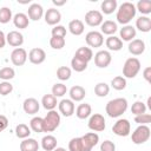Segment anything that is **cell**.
I'll return each mask as SVG.
<instances>
[{"label": "cell", "mask_w": 151, "mask_h": 151, "mask_svg": "<svg viewBox=\"0 0 151 151\" xmlns=\"http://www.w3.org/2000/svg\"><path fill=\"white\" fill-rule=\"evenodd\" d=\"M100 8L104 14H112L118 8L117 0H104L100 5Z\"/></svg>", "instance_id": "1f68e13d"}, {"label": "cell", "mask_w": 151, "mask_h": 151, "mask_svg": "<svg viewBox=\"0 0 151 151\" xmlns=\"http://www.w3.org/2000/svg\"><path fill=\"white\" fill-rule=\"evenodd\" d=\"M100 29H101V34H106V35H113L117 29H118V26H117V22L112 21V20H106V21H103V24L100 25Z\"/></svg>", "instance_id": "484cf974"}, {"label": "cell", "mask_w": 151, "mask_h": 151, "mask_svg": "<svg viewBox=\"0 0 151 151\" xmlns=\"http://www.w3.org/2000/svg\"><path fill=\"white\" fill-rule=\"evenodd\" d=\"M83 145H84V151H91L99 142V136L96 132H88L85 133L81 137Z\"/></svg>", "instance_id": "7c38bea8"}, {"label": "cell", "mask_w": 151, "mask_h": 151, "mask_svg": "<svg viewBox=\"0 0 151 151\" xmlns=\"http://www.w3.org/2000/svg\"><path fill=\"white\" fill-rule=\"evenodd\" d=\"M74 57L78 58V59H80V60H83V61H85V63H88L93 58V52H92V50L90 47L83 46V47H79L76 51Z\"/></svg>", "instance_id": "cb8c5ba5"}, {"label": "cell", "mask_w": 151, "mask_h": 151, "mask_svg": "<svg viewBox=\"0 0 151 151\" xmlns=\"http://www.w3.org/2000/svg\"><path fill=\"white\" fill-rule=\"evenodd\" d=\"M29 129L37 133L44 132V118L41 117H33L29 122Z\"/></svg>", "instance_id": "d6a6232c"}, {"label": "cell", "mask_w": 151, "mask_h": 151, "mask_svg": "<svg viewBox=\"0 0 151 151\" xmlns=\"http://www.w3.org/2000/svg\"><path fill=\"white\" fill-rule=\"evenodd\" d=\"M58 107H59V112L64 117H71L76 111L74 103L71 99H61L58 103Z\"/></svg>", "instance_id": "5bb4252c"}, {"label": "cell", "mask_w": 151, "mask_h": 151, "mask_svg": "<svg viewBox=\"0 0 151 151\" xmlns=\"http://www.w3.org/2000/svg\"><path fill=\"white\" fill-rule=\"evenodd\" d=\"M22 109L27 114H35L40 109V103L35 98H27L22 104Z\"/></svg>", "instance_id": "ac0fdd59"}, {"label": "cell", "mask_w": 151, "mask_h": 151, "mask_svg": "<svg viewBox=\"0 0 151 151\" xmlns=\"http://www.w3.org/2000/svg\"><path fill=\"white\" fill-rule=\"evenodd\" d=\"M53 151H66V149H64V147H55Z\"/></svg>", "instance_id": "9f6ffc18"}, {"label": "cell", "mask_w": 151, "mask_h": 151, "mask_svg": "<svg viewBox=\"0 0 151 151\" xmlns=\"http://www.w3.org/2000/svg\"><path fill=\"white\" fill-rule=\"evenodd\" d=\"M44 18H45V21L47 25L57 26L61 20V13L57 8H48L44 13Z\"/></svg>", "instance_id": "4fadbf2b"}, {"label": "cell", "mask_w": 151, "mask_h": 151, "mask_svg": "<svg viewBox=\"0 0 151 151\" xmlns=\"http://www.w3.org/2000/svg\"><path fill=\"white\" fill-rule=\"evenodd\" d=\"M60 124V114L55 110H51L44 117V132H53Z\"/></svg>", "instance_id": "277c9868"}, {"label": "cell", "mask_w": 151, "mask_h": 151, "mask_svg": "<svg viewBox=\"0 0 151 151\" xmlns=\"http://www.w3.org/2000/svg\"><path fill=\"white\" fill-rule=\"evenodd\" d=\"M71 66H72V70L73 71H76V72H83V71L86 70L87 63H85V61H83V60L73 57L72 60H71Z\"/></svg>", "instance_id": "f35d334b"}, {"label": "cell", "mask_w": 151, "mask_h": 151, "mask_svg": "<svg viewBox=\"0 0 151 151\" xmlns=\"http://www.w3.org/2000/svg\"><path fill=\"white\" fill-rule=\"evenodd\" d=\"M100 151H116V145L111 140H104L100 144Z\"/></svg>", "instance_id": "681fc988"}, {"label": "cell", "mask_w": 151, "mask_h": 151, "mask_svg": "<svg viewBox=\"0 0 151 151\" xmlns=\"http://www.w3.org/2000/svg\"><path fill=\"white\" fill-rule=\"evenodd\" d=\"M44 15V8L41 5L34 2V4H31L28 9H27V17L28 19L33 20V21H38L42 18Z\"/></svg>", "instance_id": "2e32d148"}, {"label": "cell", "mask_w": 151, "mask_h": 151, "mask_svg": "<svg viewBox=\"0 0 151 151\" xmlns=\"http://www.w3.org/2000/svg\"><path fill=\"white\" fill-rule=\"evenodd\" d=\"M66 28L63 26V25H57L52 28V37H61V38H65L66 37Z\"/></svg>", "instance_id": "7dc6e473"}, {"label": "cell", "mask_w": 151, "mask_h": 151, "mask_svg": "<svg viewBox=\"0 0 151 151\" xmlns=\"http://www.w3.org/2000/svg\"><path fill=\"white\" fill-rule=\"evenodd\" d=\"M105 44L110 51H120L123 48V41L120 40V38L114 37V35H110L106 39Z\"/></svg>", "instance_id": "f1b7e54d"}, {"label": "cell", "mask_w": 151, "mask_h": 151, "mask_svg": "<svg viewBox=\"0 0 151 151\" xmlns=\"http://www.w3.org/2000/svg\"><path fill=\"white\" fill-rule=\"evenodd\" d=\"M92 113V107L90 104L87 103H84V104H80L78 105V107L76 109V116L79 118V119H86L91 116Z\"/></svg>", "instance_id": "83f0119b"}, {"label": "cell", "mask_w": 151, "mask_h": 151, "mask_svg": "<svg viewBox=\"0 0 151 151\" xmlns=\"http://www.w3.org/2000/svg\"><path fill=\"white\" fill-rule=\"evenodd\" d=\"M85 41L90 47H100L104 44V37L98 31H91L85 35Z\"/></svg>", "instance_id": "30bf717a"}, {"label": "cell", "mask_w": 151, "mask_h": 151, "mask_svg": "<svg viewBox=\"0 0 151 151\" xmlns=\"http://www.w3.org/2000/svg\"><path fill=\"white\" fill-rule=\"evenodd\" d=\"M46 59V53L42 48L40 47H35V48H32L28 53V60L34 64V65H39V64H42Z\"/></svg>", "instance_id": "9a60e30c"}, {"label": "cell", "mask_w": 151, "mask_h": 151, "mask_svg": "<svg viewBox=\"0 0 151 151\" xmlns=\"http://www.w3.org/2000/svg\"><path fill=\"white\" fill-rule=\"evenodd\" d=\"M5 45H6V35L2 31H0V48L5 47Z\"/></svg>", "instance_id": "f5cc1de1"}, {"label": "cell", "mask_w": 151, "mask_h": 151, "mask_svg": "<svg viewBox=\"0 0 151 151\" xmlns=\"http://www.w3.org/2000/svg\"><path fill=\"white\" fill-rule=\"evenodd\" d=\"M111 86L117 91H122L126 87V79L123 76H117L111 80Z\"/></svg>", "instance_id": "8d00e7d4"}, {"label": "cell", "mask_w": 151, "mask_h": 151, "mask_svg": "<svg viewBox=\"0 0 151 151\" xmlns=\"http://www.w3.org/2000/svg\"><path fill=\"white\" fill-rule=\"evenodd\" d=\"M140 71V61L134 58L131 57L129 59H126L124 66H123V77L126 78H134Z\"/></svg>", "instance_id": "3957f363"}, {"label": "cell", "mask_w": 151, "mask_h": 151, "mask_svg": "<svg viewBox=\"0 0 151 151\" xmlns=\"http://www.w3.org/2000/svg\"><path fill=\"white\" fill-rule=\"evenodd\" d=\"M151 136V130L147 125H139L131 134V139H132V143L136 144V145H140V144H144L145 142L149 140Z\"/></svg>", "instance_id": "5b68a950"}, {"label": "cell", "mask_w": 151, "mask_h": 151, "mask_svg": "<svg viewBox=\"0 0 151 151\" xmlns=\"http://www.w3.org/2000/svg\"><path fill=\"white\" fill-rule=\"evenodd\" d=\"M65 38H61V37H52L50 39V46L53 48V50H61L64 46H65Z\"/></svg>", "instance_id": "ee69618b"}, {"label": "cell", "mask_w": 151, "mask_h": 151, "mask_svg": "<svg viewBox=\"0 0 151 151\" xmlns=\"http://www.w3.org/2000/svg\"><path fill=\"white\" fill-rule=\"evenodd\" d=\"M84 29H85L84 22L81 20H79V19H73L68 24V31L73 35H80V34H83L84 33Z\"/></svg>", "instance_id": "d4e9b609"}, {"label": "cell", "mask_w": 151, "mask_h": 151, "mask_svg": "<svg viewBox=\"0 0 151 151\" xmlns=\"http://www.w3.org/2000/svg\"><path fill=\"white\" fill-rule=\"evenodd\" d=\"M134 6H136V11L140 12L142 14H144L146 17H147V14L151 13V1L150 0H140Z\"/></svg>", "instance_id": "836d02e7"}, {"label": "cell", "mask_w": 151, "mask_h": 151, "mask_svg": "<svg viewBox=\"0 0 151 151\" xmlns=\"http://www.w3.org/2000/svg\"><path fill=\"white\" fill-rule=\"evenodd\" d=\"M13 24L17 28L19 29H24V28H27L28 27V24H29V19L27 17V14L25 13H17L14 17H13Z\"/></svg>", "instance_id": "7402d4cb"}, {"label": "cell", "mask_w": 151, "mask_h": 151, "mask_svg": "<svg viewBox=\"0 0 151 151\" xmlns=\"http://www.w3.org/2000/svg\"><path fill=\"white\" fill-rule=\"evenodd\" d=\"M15 76V72L12 67H2L0 70V79H2L4 81H8L11 79H13Z\"/></svg>", "instance_id": "7bdbcfd3"}, {"label": "cell", "mask_w": 151, "mask_h": 151, "mask_svg": "<svg viewBox=\"0 0 151 151\" xmlns=\"http://www.w3.org/2000/svg\"><path fill=\"white\" fill-rule=\"evenodd\" d=\"M86 96V91L83 86L80 85H76V86H72L71 90H70V98L71 100L74 103V101H81Z\"/></svg>", "instance_id": "44dd1931"}, {"label": "cell", "mask_w": 151, "mask_h": 151, "mask_svg": "<svg viewBox=\"0 0 151 151\" xmlns=\"http://www.w3.org/2000/svg\"><path fill=\"white\" fill-rule=\"evenodd\" d=\"M143 77H144V79H145L147 83L151 81V67H150V66H147V67L143 71Z\"/></svg>", "instance_id": "816d5d0a"}, {"label": "cell", "mask_w": 151, "mask_h": 151, "mask_svg": "<svg viewBox=\"0 0 151 151\" xmlns=\"http://www.w3.org/2000/svg\"><path fill=\"white\" fill-rule=\"evenodd\" d=\"M146 104H147V105H146V109H150V110H151V98H150V97L147 98V103H146Z\"/></svg>", "instance_id": "11a10c76"}, {"label": "cell", "mask_w": 151, "mask_h": 151, "mask_svg": "<svg viewBox=\"0 0 151 151\" xmlns=\"http://www.w3.org/2000/svg\"><path fill=\"white\" fill-rule=\"evenodd\" d=\"M41 104H42L44 109H46L47 111H51V110H54L57 107L58 101L53 94H45L41 99Z\"/></svg>", "instance_id": "4dcf8cb0"}, {"label": "cell", "mask_w": 151, "mask_h": 151, "mask_svg": "<svg viewBox=\"0 0 151 151\" xmlns=\"http://www.w3.org/2000/svg\"><path fill=\"white\" fill-rule=\"evenodd\" d=\"M68 151H84V145L81 137L72 138L68 143Z\"/></svg>", "instance_id": "74e56055"}, {"label": "cell", "mask_w": 151, "mask_h": 151, "mask_svg": "<svg viewBox=\"0 0 151 151\" xmlns=\"http://www.w3.org/2000/svg\"><path fill=\"white\" fill-rule=\"evenodd\" d=\"M136 6L132 2H123L118 8H117V15L116 19L119 24L122 25H127L134 17H136Z\"/></svg>", "instance_id": "6da1fadb"}, {"label": "cell", "mask_w": 151, "mask_h": 151, "mask_svg": "<svg viewBox=\"0 0 151 151\" xmlns=\"http://www.w3.org/2000/svg\"><path fill=\"white\" fill-rule=\"evenodd\" d=\"M39 144L33 138H26L20 143V151H38Z\"/></svg>", "instance_id": "f546056e"}, {"label": "cell", "mask_w": 151, "mask_h": 151, "mask_svg": "<svg viewBox=\"0 0 151 151\" xmlns=\"http://www.w3.org/2000/svg\"><path fill=\"white\" fill-rule=\"evenodd\" d=\"M111 60H112V57H111V53L109 51L101 50V51H98L94 54V64L99 68L107 67L111 64Z\"/></svg>", "instance_id": "9c48e42d"}, {"label": "cell", "mask_w": 151, "mask_h": 151, "mask_svg": "<svg viewBox=\"0 0 151 151\" xmlns=\"http://www.w3.org/2000/svg\"><path fill=\"white\" fill-rule=\"evenodd\" d=\"M31 134V129L26 124H19L15 127V136L20 139H26Z\"/></svg>", "instance_id": "e575fe53"}, {"label": "cell", "mask_w": 151, "mask_h": 151, "mask_svg": "<svg viewBox=\"0 0 151 151\" xmlns=\"http://www.w3.org/2000/svg\"><path fill=\"white\" fill-rule=\"evenodd\" d=\"M103 13L97 9H91L85 14V22L91 27H97L103 24Z\"/></svg>", "instance_id": "ba28073f"}, {"label": "cell", "mask_w": 151, "mask_h": 151, "mask_svg": "<svg viewBox=\"0 0 151 151\" xmlns=\"http://www.w3.org/2000/svg\"><path fill=\"white\" fill-rule=\"evenodd\" d=\"M66 92H67V87H66V85H64L63 83H57V84H54V85L52 86V94H53L55 98L65 96Z\"/></svg>", "instance_id": "ab89813d"}, {"label": "cell", "mask_w": 151, "mask_h": 151, "mask_svg": "<svg viewBox=\"0 0 151 151\" xmlns=\"http://www.w3.org/2000/svg\"><path fill=\"white\" fill-rule=\"evenodd\" d=\"M71 74H72V71L67 66H60L57 70V78L60 80H68L71 78Z\"/></svg>", "instance_id": "60d3db41"}, {"label": "cell", "mask_w": 151, "mask_h": 151, "mask_svg": "<svg viewBox=\"0 0 151 151\" xmlns=\"http://www.w3.org/2000/svg\"><path fill=\"white\" fill-rule=\"evenodd\" d=\"M13 19L12 11L8 7H1L0 8V24H7Z\"/></svg>", "instance_id": "b9f144b4"}, {"label": "cell", "mask_w": 151, "mask_h": 151, "mask_svg": "<svg viewBox=\"0 0 151 151\" xmlns=\"http://www.w3.org/2000/svg\"><path fill=\"white\" fill-rule=\"evenodd\" d=\"M105 110H106V113H107L109 117L118 118L123 113H125V111L127 110V100L125 98L111 99L110 101H107Z\"/></svg>", "instance_id": "7a4b0ae2"}, {"label": "cell", "mask_w": 151, "mask_h": 151, "mask_svg": "<svg viewBox=\"0 0 151 151\" xmlns=\"http://www.w3.org/2000/svg\"><path fill=\"white\" fill-rule=\"evenodd\" d=\"M57 138L52 134H47V136H44L42 139H41V147L45 150V151H53L55 147H57Z\"/></svg>", "instance_id": "4316f807"}, {"label": "cell", "mask_w": 151, "mask_h": 151, "mask_svg": "<svg viewBox=\"0 0 151 151\" xmlns=\"http://www.w3.org/2000/svg\"><path fill=\"white\" fill-rule=\"evenodd\" d=\"M129 52L133 55H140L145 51V42L142 39H133L129 44Z\"/></svg>", "instance_id": "d6986e66"}, {"label": "cell", "mask_w": 151, "mask_h": 151, "mask_svg": "<svg viewBox=\"0 0 151 151\" xmlns=\"http://www.w3.org/2000/svg\"><path fill=\"white\" fill-rule=\"evenodd\" d=\"M7 126H8V119H7V117L0 114V132H2Z\"/></svg>", "instance_id": "f907efd6"}, {"label": "cell", "mask_w": 151, "mask_h": 151, "mask_svg": "<svg viewBox=\"0 0 151 151\" xmlns=\"http://www.w3.org/2000/svg\"><path fill=\"white\" fill-rule=\"evenodd\" d=\"M52 4H53V5H55V6L58 7V6H63V5H65V4H66V0H63V1H57V0H53V1H52Z\"/></svg>", "instance_id": "db71d44e"}, {"label": "cell", "mask_w": 151, "mask_h": 151, "mask_svg": "<svg viewBox=\"0 0 151 151\" xmlns=\"http://www.w3.org/2000/svg\"><path fill=\"white\" fill-rule=\"evenodd\" d=\"M6 42L13 47H20L24 44V35L19 31H11L6 35Z\"/></svg>", "instance_id": "e0dca14e"}, {"label": "cell", "mask_w": 151, "mask_h": 151, "mask_svg": "<svg viewBox=\"0 0 151 151\" xmlns=\"http://www.w3.org/2000/svg\"><path fill=\"white\" fill-rule=\"evenodd\" d=\"M131 112L134 114V116H138V114H143L146 112V105L143 103V101H134L131 106Z\"/></svg>", "instance_id": "f6af8a7d"}, {"label": "cell", "mask_w": 151, "mask_h": 151, "mask_svg": "<svg viewBox=\"0 0 151 151\" xmlns=\"http://www.w3.org/2000/svg\"><path fill=\"white\" fill-rule=\"evenodd\" d=\"M136 28H138L140 32L147 33L151 31V19L146 15H142L136 20Z\"/></svg>", "instance_id": "603a6c76"}, {"label": "cell", "mask_w": 151, "mask_h": 151, "mask_svg": "<svg viewBox=\"0 0 151 151\" xmlns=\"http://www.w3.org/2000/svg\"><path fill=\"white\" fill-rule=\"evenodd\" d=\"M151 120V114L150 113H143V114H138L134 116V122L139 125H147Z\"/></svg>", "instance_id": "bcb514c9"}, {"label": "cell", "mask_w": 151, "mask_h": 151, "mask_svg": "<svg viewBox=\"0 0 151 151\" xmlns=\"http://www.w3.org/2000/svg\"><path fill=\"white\" fill-rule=\"evenodd\" d=\"M112 131L114 134L119 136V137H126L130 134V131H131V124L127 119L125 118H120L118 119L113 126H112Z\"/></svg>", "instance_id": "52a82bcc"}, {"label": "cell", "mask_w": 151, "mask_h": 151, "mask_svg": "<svg viewBox=\"0 0 151 151\" xmlns=\"http://www.w3.org/2000/svg\"><path fill=\"white\" fill-rule=\"evenodd\" d=\"M13 91V85L9 81H2L0 83V94L7 96Z\"/></svg>", "instance_id": "c3c4849f"}, {"label": "cell", "mask_w": 151, "mask_h": 151, "mask_svg": "<svg viewBox=\"0 0 151 151\" xmlns=\"http://www.w3.org/2000/svg\"><path fill=\"white\" fill-rule=\"evenodd\" d=\"M87 126H88L90 130H92L94 132H101V131H104L105 127H106V122H105L104 116H101L100 113L91 114L90 116V119H88V123H87Z\"/></svg>", "instance_id": "8992f818"}, {"label": "cell", "mask_w": 151, "mask_h": 151, "mask_svg": "<svg viewBox=\"0 0 151 151\" xmlns=\"http://www.w3.org/2000/svg\"><path fill=\"white\" fill-rule=\"evenodd\" d=\"M27 60V52L22 47L14 48L11 53V61L15 66H22Z\"/></svg>", "instance_id": "8fae6325"}, {"label": "cell", "mask_w": 151, "mask_h": 151, "mask_svg": "<svg viewBox=\"0 0 151 151\" xmlns=\"http://www.w3.org/2000/svg\"><path fill=\"white\" fill-rule=\"evenodd\" d=\"M110 92V86L106 84V83H98L96 86H94V93L97 97H106Z\"/></svg>", "instance_id": "d590c367"}, {"label": "cell", "mask_w": 151, "mask_h": 151, "mask_svg": "<svg viewBox=\"0 0 151 151\" xmlns=\"http://www.w3.org/2000/svg\"><path fill=\"white\" fill-rule=\"evenodd\" d=\"M119 34H120V40L123 41H131V40H133V38H136V34H137V32H136V28L133 27V26H131V25H125V26H123V28H120V31H119Z\"/></svg>", "instance_id": "ffe728a7"}]
</instances>
